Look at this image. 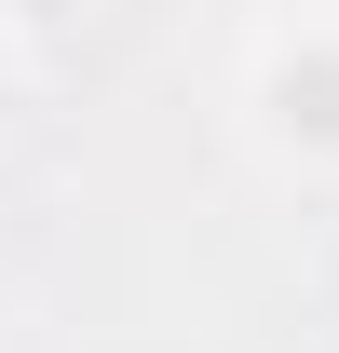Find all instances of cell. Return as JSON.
Returning <instances> with one entry per match:
<instances>
[{"mask_svg": "<svg viewBox=\"0 0 339 353\" xmlns=\"http://www.w3.org/2000/svg\"><path fill=\"white\" fill-rule=\"evenodd\" d=\"M245 109H258V150H285V163L339 176V28L271 41V54H258V82H245Z\"/></svg>", "mask_w": 339, "mask_h": 353, "instance_id": "cell-1", "label": "cell"}]
</instances>
